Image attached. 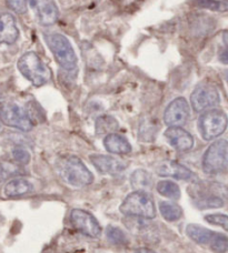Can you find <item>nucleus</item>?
Masks as SVG:
<instances>
[{"mask_svg": "<svg viewBox=\"0 0 228 253\" xmlns=\"http://www.w3.org/2000/svg\"><path fill=\"white\" fill-rule=\"evenodd\" d=\"M0 120L3 125L21 131H30L34 126L25 109L13 102L0 103Z\"/></svg>", "mask_w": 228, "mask_h": 253, "instance_id": "nucleus-7", "label": "nucleus"}, {"mask_svg": "<svg viewBox=\"0 0 228 253\" xmlns=\"http://www.w3.org/2000/svg\"><path fill=\"white\" fill-rule=\"evenodd\" d=\"M89 159L95 168L103 174H118L122 172L127 167L125 162L111 156L91 155Z\"/></svg>", "mask_w": 228, "mask_h": 253, "instance_id": "nucleus-13", "label": "nucleus"}, {"mask_svg": "<svg viewBox=\"0 0 228 253\" xmlns=\"http://www.w3.org/2000/svg\"><path fill=\"white\" fill-rule=\"evenodd\" d=\"M157 191L163 197L171 199V200H178L180 198V189L178 184L170 181V180H164V181L158 182Z\"/></svg>", "mask_w": 228, "mask_h": 253, "instance_id": "nucleus-23", "label": "nucleus"}, {"mask_svg": "<svg viewBox=\"0 0 228 253\" xmlns=\"http://www.w3.org/2000/svg\"><path fill=\"white\" fill-rule=\"evenodd\" d=\"M159 211L163 218L170 222L179 220L182 216V209L174 202L170 201H162L159 202Z\"/></svg>", "mask_w": 228, "mask_h": 253, "instance_id": "nucleus-20", "label": "nucleus"}, {"mask_svg": "<svg viewBox=\"0 0 228 253\" xmlns=\"http://www.w3.org/2000/svg\"><path fill=\"white\" fill-rule=\"evenodd\" d=\"M18 69L36 87H42L52 78V72L48 67H46L39 56L34 51L26 52L19 58Z\"/></svg>", "mask_w": 228, "mask_h": 253, "instance_id": "nucleus-3", "label": "nucleus"}, {"mask_svg": "<svg viewBox=\"0 0 228 253\" xmlns=\"http://www.w3.org/2000/svg\"><path fill=\"white\" fill-rule=\"evenodd\" d=\"M31 8L36 11L40 25L53 26L59 18V10L55 0H29Z\"/></svg>", "mask_w": 228, "mask_h": 253, "instance_id": "nucleus-11", "label": "nucleus"}, {"mask_svg": "<svg viewBox=\"0 0 228 253\" xmlns=\"http://www.w3.org/2000/svg\"><path fill=\"white\" fill-rule=\"evenodd\" d=\"M1 124H2L1 120H0V129H1Z\"/></svg>", "mask_w": 228, "mask_h": 253, "instance_id": "nucleus-34", "label": "nucleus"}, {"mask_svg": "<svg viewBox=\"0 0 228 253\" xmlns=\"http://www.w3.org/2000/svg\"><path fill=\"white\" fill-rule=\"evenodd\" d=\"M209 247L215 253H226L228 251V238L224 234L215 232L211 243H209Z\"/></svg>", "mask_w": 228, "mask_h": 253, "instance_id": "nucleus-26", "label": "nucleus"}, {"mask_svg": "<svg viewBox=\"0 0 228 253\" xmlns=\"http://www.w3.org/2000/svg\"><path fill=\"white\" fill-rule=\"evenodd\" d=\"M224 200L217 194L203 193L195 199V205L199 209H211V208H221L224 206Z\"/></svg>", "mask_w": 228, "mask_h": 253, "instance_id": "nucleus-22", "label": "nucleus"}, {"mask_svg": "<svg viewBox=\"0 0 228 253\" xmlns=\"http://www.w3.org/2000/svg\"><path fill=\"white\" fill-rule=\"evenodd\" d=\"M156 172L161 177H171L177 180H190L194 178V173L188 168L175 161L162 164L156 169Z\"/></svg>", "mask_w": 228, "mask_h": 253, "instance_id": "nucleus-15", "label": "nucleus"}, {"mask_svg": "<svg viewBox=\"0 0 228 253\" xmlns=\"http://www.w3.org/2000/svg\"><path fill=\"white\" fill-rule=\"evenodd\" d=\"M220 61L224 65H228V47L224 50H222L220 53Z\"/></svg>", "mask_w": 228, "mask_h": 253, "instance_id": "nucleus-31", "label": "nucleus"}, {"mask_svg": "<svg viewBox=\"0 0 228 253\" xmlns=\"http://www.w3.org/2000/svg\"><path fill=\"white\" fill-rule=\"evenodd\" d=\"M152 175L143 169L134 171V173L130 177L131 187H133L135 191H149L150 188H152Z\"/></svg>", "mask_w": 228, "mask_h": 253, "instance_id": "nucleus-19", "label": "nucleus"}, {"mask_svg": "<svg viewBox=\"0 0 228 253\" xmlns=\"http://www.w3.org/2000/svg\"><path fill=\"white\" fill-rule=\"evenodd\" d=\"M104 146L106 150L114 155H128L133 150V147L124 135L116 132L109 133L105 137Z\"/></svg>", "mask_w": 228, "mask_h": 253, "instance_id": "nucleus-16", "label": "nucleus"}, {"mask_svg": "<svg viewBox=\"0 0 228 253\" xmlns=\"http://www.w3.org/2000/svg\"><path fill=\"white\" fill-rule=\"evenodd\" d=\"M223 40H224V42L226 43V46L228 47V30L224 31V34H223Z\"/></svg>", "mask_w": 228, "mask_h": 253, "instance_id": "nucleus-33", "label": "nucleus"}, {"mask_svg": "<svg viewBox=\"0 0 228 253\" xmlns=\"http://www.w3.org/2000/svg\"><path fill=\"white\" fill-rule=\"evenodd\" d=\"M107 240L115 246H126L128 245V237L120 228L109 225L106 229Z\"/></svg>", "mask_w": 228, "mask_h": 253, "instance_id": "nucleus-25", "label": "nucleus"}, {"mask_svg": "<svg viewBox=\"0 0 228 253\" xmlns=\"http://www.w3.org/2000/svg\"><path fill=\"white\" fill-rule=\"evenodd\" d=\"M135 253H156V252L148 249V248H139V249H137L135 251Z\"/></svg>", "mask_w": 228, "mask_h": 253, "instance_id": "nucleus-32", "label": "nucleus"}, {"mask_svg": "<svg viewBox=\"0 0 228 253\" xmlns=\"http://www.w3.org/2000/svg\"><path fill=\"white\" fill-rule=\"evenodd\" d=\"M165 137L171 146L177 151H189L194 147L193 135L180 126H170L165 131Z\"/></svg>", "mask_w": 228, "mask_h": 253, "instance_id": "nucleus-12", "label": "nucleus"}, {"mask_svg": "<svg viewBox=\"0 0 228 253\" xmlns=\"http://www.w3.org/2000/svg\"><path fill=\"white\" fill-rule=\"evenodd\" d=\"M45 39L58 65L67 71L75 70L78 60L69 40L60 34L48 35Z\"/></svg>", "mask_w": 228, "mask_h": 253, "instance_id": "nucleus-4", "label": "nucleus"}, {"mask_svg": "<svg viewBox=\"0 0 228 253\" xmlns=\"http://www.w3.org/2000/svg\"><path fill=\"white\" fill-rule=\"evenodd\" d=\"M194 6L212 11H228V0H191Z\"/></svg>", "mask_w": 228, "mask_h": 253, "instance_id": "nucleus-24", "label": "nucleus"}, {"mask_svg": "<svg viewBox=\"0 0 228 253\" xmlns=\"http://www.w3.org/2000/svg\"><path fill=\"white\" fill-rule=\"evenodd\" d=\"M228 168V141L224 139L213 142L203 157V170L217 174Z\"/></svg>", "mask_w": 228, "mask_h": 253, "instance_id": "nucleus-5", "label": "nucleus"}, {"mask_svg": "<svg viewBox=\"0 0 228 253\" xmlns=\"http://www.w3.org/2000/svg\"><path fill=\"white\" fill-rule=\"evenodd\" d=\"M19 37L16 20L11 13L0 12V44H12Z\"/></svg>", "mask_w": 228, "mask_h": 253, "instance_id": "nucleus-14", "label": "nucleus"}, {"mask_svg": "<svg viewBox=\"0 0 228 253\" xmlns=\"http://www.w3.org/2000/svg\"><path fill=\"white\" fill-rule=\"evenodd\" d=\"M59 172L67 183L74 187H86L93 183L94 175L78 157L67 156L59 162Z\"/></svg>", "mask_w": 228, "mask_h": 253, "instance_id": "nucleus-1", "label": "nucleus"}, {"mask_svg": "<svg viewBox=\"0 0 228 253\" xmlns=\"http://www.w3.org/2000/svg\"><path fill=\"white\" fill-rule=\"evenodd\" d=\"M205 220H206L207 222L211 224L221 225L222 228H224L226 231H228V215L221 214V213L208 214L205 216Z\"/></svg>", "mask_w": 228, "mask_h": 253, "instance_id": "nucleus-28", "label": "nucleus"}, {"mask_svg": "<svg viewBox=\"0 0 228 253\" xmlns=\"http://www.w3.org/2000/svg\"><path fill=\"white\" fill-rule=\"evenodd\" d=\"M190 116L189 105L185 98L179 97L172 100L167 106L164 121L168 126H180L187 123Z\"/></svg>", "mask_w": 228, "mask_h": 253, "instance_id": "nucleus-10", "label": "nucleus"}, {"mask_svg": "<svg viewBox=\"0 0 228 253\" xmlns=\"http://www.w3.org/2000/svg\"><path fill=\"white\" fill-rule=\"evenodd\" d=\"M226 76H227V81H228V72H227V75H226Z\"/></svg>", "mask_w": 228, "mask_h": 253, "instance_id": "nucleus-35", "label": "nucleus"}, {"mask_svg": "<svg viewBox=\"0 0 228 253\" xmlns=\"http://www.w3.org/2000/svg\"><path fill=\"white\" fill-rule=\"evenodd\" d=\"M119 210L122 214L143 219L156 218L157 211L153 198L148 192L135 191L126 197Z\"/></svg>", "mask_w": 228, "mask_h": 253, "instance_id": "nucleus-2", "label": "nucleus"}, {"mask_svg": "<svg viewBox=\"0 0 228 253\" xmlns=\"http://www.w3.org/2000/svg\"><path fill=\"white\" fill-rule=\"evenodd\" d=\"M29 0H6L7 7L18 15H24L28 9Z\"/></svg>", "mask_w": 228, "mask_h": 253, "instance_id": "nucleus-27", "label": "nucleus"}, {"mask_svg": "<svg viewBox=\"0 0 228 253\" xmlns=\"http://www.w3.org/2000/svg\"><path fill=\"white\" fill-rule=\"evenodd\" d=\"M70 221L74 227L83 234L90 238H98L102 234V228L95 216L83 209H74L70 213Z\"/></svg>", "mask_w": 228, "mask_h": 253, "instance_id": "nucleus-9", "label": "nucleus"}, {"mask_svg": "<svg viewBox=\"0 0 228 253\" xmlns=\"http://www.w3.org/2000/svg\"><path fill=\"white\" fill-rule=\"evenodd\" d=\"M12 157L18 164L28 165L30 161V153L22 148H15L12 150Z\"/></svg>", "mask_w": 228, "mask_h": 253, "instance_id": "nucleus-29", "label": "nucleus"}, {"mask_svg": "<svg viewBox=\"0 0 228 253\" xmlns=\"http://www.w3.org/2000/svg\"><path fill=\"white\" fill-rule=\"evenodd\" d=\"M34 191V186L31 184L28 180L17 178L9 181L6 187H4V196L8 198H16L21 197L24 194L30 193Z\"/></svg>", "mask_w": 228, "mask_h": 253, "instance_id": "nucleus-17", "label": "nucleus"}, {"mask_svg": "<svg viewBox=\"0 0 228 253\" xmlns=\"http://www.w3.org/2000/svg\"><path fill=\"white\" fill-rule=\"evenodd\" d=\"M228 126V118L224 111L211 109L205 111L198 119V129L202 137L209 141L216 139L225 132Z\"/></svg>", "mask_w": 228, "mask_h": 253, "instance_id": "nucleus-6", "label": "nucleus"}, {"mask_svg": "<svg viewBox=\"0 0 228 253\" xmlns=\"http://www.w3.org/2000/svg\"><path fill=\"white\" fill-rule=\"evenodd\" d=\"M119 128L118 121L112 116H102L97 118L95 124V130L97 134H109L114 133Z\"/></svg>", "mask_w": 228, "mask_h": 253, "instance_id": "nucleus-21", "label": "nucleus"}, {"mask_svg": "<svg viewBox=\"0 0 228 253\" xmlns=\"http://www.w3.org/2000/svg\"><path fill=\"white\" fill-rule=\"evenodd\" d=\"M16 171H17V168H15V167L11 165L0 164V182L4 181V180H7L10 175L15 174Z\"/></svg>", "mask_w": 228, "mask_h": 253, "instance_id": "nucleus-30", "label": "nucleus"}, {"mask_svg": "<svg viewBox=\"0 0 228 253\" xmlns=\"http://www.w3.org/2000/svg\"><path fill=\"white\" fill-rule=\"evenodd\" d=\"M186 233L198 245H209L215 232L197 224H188L186 228Z\"/></svg>", "mask_w": 228, "mask_h": 253, "instance_id": "nucleus-18", "label": "nucleus"}, {"mask_svg": "<svg viewBox=\"0 0 228 253\" xmlns=\"http://www.w3.org/2000/svg\"><path fill=\"white\" fill-rule=\"evenodd\" d=\"M190 102L196 112L211 110L212 108L220 105V93L214 85L209 84H200L191 93Z\"/></svg>", "mask_w": 228, "mask_h": 253, "instance_id": "nucleus-8", "label": "nucleus"}]
</instances>
